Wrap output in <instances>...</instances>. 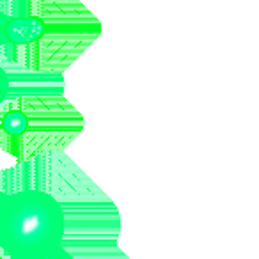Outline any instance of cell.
<instances>
[{"label":"cell","instance_id":"obj_1","mask_svg":"<svg viewBox=\"0 0 259 259\" xmlns=\"http://www.w3.org/2000/svg\"><path fill=\"white\" fill-rule=\"evenodd\" d=\"M66 220L57 197L27 188L8 194L0 222V248L13 259H29L62 245Z\"/></svg>","mask_w":259,"mask_h":259},{"label":"cell","instance_id":"obj_2","mask_svg":"<svg viewBox=\"0 0 259 259\" xmlns=\"http://www.w3.org/2000/svg\"><path fill=\"white\" fill-rule=\"evenodd\" d=\"M47 32L39 16H9L6 25V41L11 45H32Z\"/></svg>","mask_w":259,"mask_h":259},{"label":"cell","instance_id":"obj_3","mask_svg":"<svg viewBox=\"0 0 259 259\" xmlns=\"http://www.w3.org/2000/svg\"><path fill=\"white\" fill-rule=\"evenodd\" d=\"M2 128L8 132L9 135H20L27 130V115L20 110L8 112L2 119Z\"/></svg>","mask_w":259,"mask_h":259},{"label":"cell","instance_id":"obj_4","mask_svg":"<svg viewBox=\"0 0 259 259\" xmlns=\"http://www.w3.org/2000/svg\"><path fill=\"white\" fill-rule=\"evenodd\" d=\"M29 259H75V257H73V255L69 254L62 245H59V247L52 248V250H47V252H43V254L32 255V257H29Z\"/></svg>","mask_w":259,"mask_h":259},{"label":"cell","instance_id":"obj_5","mask_svg":"<svg viewBox=\"0 0 259 259\" xmlns=\"http://www.w3.org/2000/svg\"><path fill=\"white\" fill-rule=\"evenodd\" d=\"M9 93V75L2 66H0V103L6 100Z\"/></svg>","mask_w":259,"mask_h":259},{"label":"cell","instance_id":"obj_6","mask_svg":"<svg viewBox=\"0 0 259 259\" xmlns=\"http://www.w3.org/2000/svg\"><path fill=\"white\" fill-rule=\"evenodd\" d=\"M8 20H9V16L0 11V47L8 43V41H6V25H8Z\"/></svg>","mask_w":259,"mask_h":259},{"label":"cell","instance_id":"obj_7","mask_svg":"<svg viewBox=\"0 0 259 259\" xmlns=\"http://www.w3.org/2000/svg\"><path fill=\"white\" fill-rule=\"evenodd\" d=\"M6 199H8V194H6V192L0 190V222H2V213H4Z\"/></svg>","mask_w":259,"mask_h":259},{"label":"cell","instance_id":"obj_8","mask_svg":"<svg viewBox=\"0 0 259 259\" xmlns=\"http://www.w3.org/2000/svg\"><path fill=\"white\" fill-rule=\"evenodd\" d=\"M8 259H13V257H8Z\"/></svg>","mask_w":259,"mask_h":259}]
</instances>
